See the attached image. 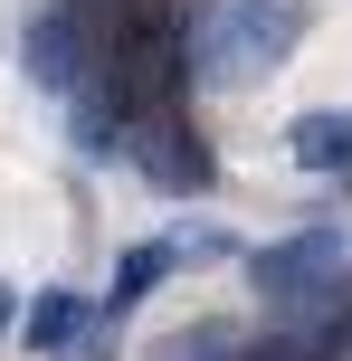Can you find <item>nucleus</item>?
<instances>
[{"mask_svg":"<svg viewBox=\"0 0 352 361\" xmlns=\"http://www.w3.org/2000/svg\"><path fill=\"white\" fill-rule=\"evenodd\" d=\"M305 29H315V0H200V19H181V86H257L305 48Z\"/></svg>","mask_w":352,"mask_h":361,"instance_id":"nucleus-1","label":"nucleus"},{"mask_svg":"<svg viewBox=\"0 0 352 361\" xmlns=\"http://www.w3.org/2000/svg\"><path fill=\"white\" fill-rule=\"evenodd\" d=\"M124 162L143 171L162 200H200L210 180H219V152H210V133L190 124V105H181V95H162V105H143V114H133Z\"/></svg>","mask_w":352,"mask_h":361,"instance_id":"nucleus-2","label":"nucleus"},{"mask_svg":"<svg viewBox=\"0 0 352 361\" xmlns=\"http://www.w3.org/2000/svg\"><path fill=\"white\" fill-rule=\"evenodd\" d=\"M19 67H29V86L76 95V86H86V67H95V29H86V10H76V0H48V10L19 29Z\"/></svg>","mask_w":352,"mask_h":361,"instance_id":"nucleus-3","label":"nucleus"},{"mask_svg":"<svg viewBox=\"0 0 352 361\" xmlns=\"http://www.w3.org/2000/svg\"><path fill=\"white\" fill-rule=\"evenodd\" d=\"M248 276H257V295H277V305H305L315 286L343 276V238L334 228H296V238H277V247L248 257Z\"/></svg>","mask_w":352,"mask_h":361,"instance_id":"nucleus-4","label":"nucleus"},{"mask_svg":"<svg viewBox=\"0 0 352 361\" xmlns=\"http://www.w3.org/2000/svg\"><path fill=\"white\" fill-rule=\"evenodd\" d=\"M286 152H296L305 171H352V105H315L286 124Z\"/></svg>","mask_w":352,"mask_h":361,"instance_id":"nucleus-5","label":"nucleus"},{"mask_svg":"<svg viewBox=\"0 0 352 361\" xmlns=\"http://www.w3.org/2000/svg\"><path fill=\"white\" fill-rule=\"evenodd\" d=\"M181 267V238H143V247H124V267H114V295H105V324H124L133 305H143L162 276Z\"/></svg>","mask_w":352,"mask_h":361,"instance_id":"nucleus-6","label":"nucleus"},{"mask_svg":"<svg viewBox=\"0 0 352 361\" xmlns=\"http://www.w3.org/2000/svg\"><path fill=\"white\" fill-rule=\"evenodd\" d=\"M76 333H86V295H67V286H48L29 314H19V343H29L38 361H57V352L76 343Z\"/></svg>","mask_w":352,"mask_h":361,"instance_id":"nucleus-7","label":"nucleus"},{"mask_svg":"<svg viewBox=\"0 0 352 361\" xmlns=\"http://www.w3.org/2000/svg\"><path fill=\"white\" fill-rule=\"evenodd\" d=\"M0 333H10V286H0Z\"/></svg>","mask_w":352,"mask_h":361,"instance_id":"nucleus-8","label":"nucleus"}]
</instances>
